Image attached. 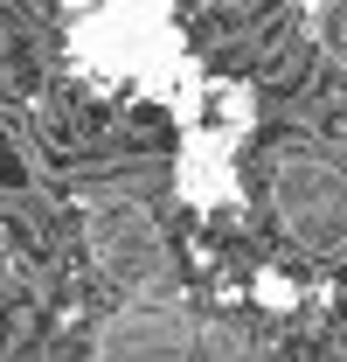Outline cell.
<instances>
[{"label": "cell", "mask_w": 347, "mask_h": 362, "mask_svg": "<svg viewBox=\"0 0 347 362\" xmlns=\"http://www.w3.org/2000/svg\"><path fill=\"white\" fill-rule=\"evenodd\" d=\"M319 49L347 70V0H327V7H319Z\"/></svg>", "instance_id": "obj_4"}, {"label": "cell", "mask_w": 347, "mask_h": 362, "mask_svg": "<svg viewBox=\"0 0 347 362\" xmlns=\"http://www.w3.org/2000/svg\"><path fill=\"white\" fill-rule=\"evenodd\" d=\"M271 209H278V223L292 244L305 251H319V258H341L347 251V175L334 160H319V153H285V160H271Z\"/></svg>", "instance_id": "obj_2"}, {"label": "cell", "mask_w": 347, "mask_h": 362, "mask_svg": "<svg viewBox=\"0 0 347 362\" xmlns=\"http://www.w3.org/2000/svg\"><path fill=\"white\" fill-rule=\"evenodd\" d=\"M90 349L97 356H195L202 327H195V314L174 300V286H167V293H132L126 307L90 334Z\"/></svg>", "instance_id": "obj_3"}, {"label": "cell", "mask_w": 347, "mask_h": 362, "mask_svg": "<svg viewBox=\"0 0 347 362\" xmlns=\"http://www.w3.org/2000/svg\"><path fill=\"white\" fill-rule=\"evenodd\" d=\"M84 244H90V265L104 272L111 286H126V293H167L174 286L167 237L153 223V209L132 202V195L84 202Z\"/></svg>", "instance_id": "obj_1"}, {"label": "cell", "mask_w": 347, "mask_h": 362, "mask_svg": "<svg viewBox=\"0 0 347 362\" xmlns=\"http://www.w3.org/2000/svg\"><path fill=\"white\" fill-rule=\"evenodd\" d=\"M0 272H7V230H0Z\"/></svg>", "instance_id": "obj_5"}]
</instances>
